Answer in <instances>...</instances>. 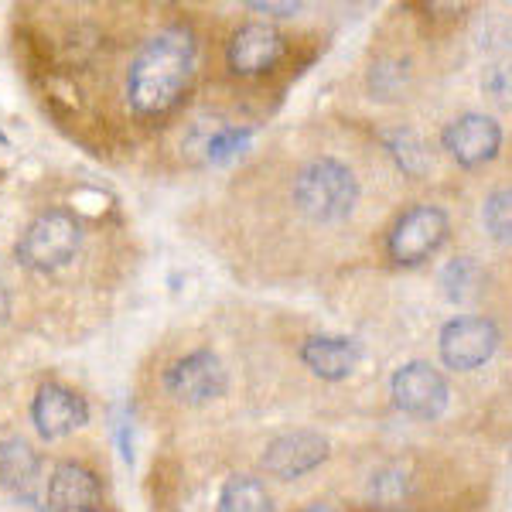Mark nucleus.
<instances>
[{
	"instance_id": "nucleus-13",
	"label": "nucleus",
	"mask_w": 512,
	"mask_h": 512,
	"mask_svg": "<svg viewBox=\"0 0 512 512\" xmlns=\"http://www.w3.org/2000/svg\"><path fill=\"white\" fill-rule=\"evenodd\" d=\"M301 362L315 376L338 383L362 362V345L349 335H315L301 345Z\"/></svg>"
},
{
	"instance_id": "nucleus-23",
	"label": "nucleus",
	"mask_w": 512,
	"mask_h": 512,
	"mask_svg": "<svg viewBox=\"0 0 512 512\" xmlns=\"http://www.w3.org/2000/svg\"><path fill=\"white\" fill-rule=\"evenodd\" d=\"M250 11H263V14H277V18H287V14H297L301 11V4H274V0H256V4H250Z\"/></svg>"
},
{
	"instance_id": "nucleus-5",
	"label": "nucleus",
	"mask_w": 512,
	"mask_h": 512,
	"mask_svg": "<svg viewBox=\"0 0 512 512\" xmlns=\"http://www.w3.org/2000/svg\"><path fill=\"white\" fill-rule=\"evenodd\" d=\"M226 386H229L226 366L209 349L188 352L185 359H178L164 373V390L175 396L178 403H188V407H202V403L219 400L226 393Z\"/></svg>"
},
{
	"instance_id": "nucleus-25",
	"label": "nucleus",
	"mask_w": 512,
	"mask_h": 512,
	"mask_svg": "<svg viewBox=\"0 0 512 512\" xmlns=\"http://www.w3.org/2000/svg\"><path fill=\"white\" fill-rule=\"evenodd\" d=\"M7 311H11V301H7V291H4V284H0V321L7 318Z\"/></svg>"
},
{
	"instance_id": "nucleus-9",
	"label": "nucleus",
	"mask_w": 512,
	"mask_h": 512,
	"mask_svg": "<svg viewBox=\"0 0 512 512\" xmlns=\"http://www.w3.org/2000/svg\"><path fill=\"white\" fill-rule=\"evenodd\" d=\"M441 144L458 164L475 168V164H485L495 158V151H499V144H502V130H499V123L492 117H485V113H465V117L451 120L448 127H444Z\"/></svg>"
},
{
	"instance_id": "nucleus-21",
	"label": "nucleus",
	"mask_w": 512,
	"mask_h": 512,
	"mask_svg": "<svg viewBox=\"0 0 512 512\" xmlns=\"http://www.w3.org/2000/svg\"><path fill=\"white\" fill-rule=\"evenodd\" d=\"M482 93L502 110H512V59H495L482 72Z\"/></svg>"
},
{
	"instance_id": "nucleus-11",
	"label": "nucleus",
	"mask_w": 512,
	"mask_h": 512,
	"mask_svg": "<svg viewBox=\"0 0 512 512\" xmlns=\"http://www.w3.org/2000/svg\"><path fill=\"white\" fill-rule=\"evenodd\" d=\"M284 55V38H280L277 28L270 24H243L233 38H229V48H226V59H229V69L239 72V76H260V72L274 69Z\"/></svg>"
},
{
	"instance_id": "nucleus-17",
	"label": "nucleus",
	"mask_w": 512,
	"mask_h": 512,
	"mask_svg": "<svg viewBox=\"0 0 512 512\" xmlns=\"http://www.w3.org/2000/svg\"><path fill=\"white\" fill-rule=\"evenodd\" d=\"M482 287V267L472 260V256H454V260L444 263L441 270V291L448 301H468V297L478 294Z\"/></svg>"
},
{
	"instance_id": "nucleus-10",
	"label": "nucleus",
	"mask_w": 512,
	"mask_h": 512,
	"mask_svg": "<svg viewBox=\"0 0 512 512\" xmlns=\"http://www.w3.org/2000/svg\"><path fill=\"white\" fill-rule=\"evenodd\" d=\"M31 420H35L41 437L55 441V437L79 431V427L89 420V407L76 390L59 386V383H48V386H41L35 403H31Z\"/></svg>"
},
{
	"instance_id": "nucleus-4",
	"label": "nucleus",
	"mask_w": 512,
	"mask_h": 512,
	"mask_svg": "<svg viewBox=\"0 0 512 512\" xmlns=\"http://www.w3.org/2000/svg\"><path fill=\"white\" fill-rule=\"evenodd\" d=\"M437 349H441V359L448 369L472 373V369L485 366L495 355V349H499V328H495L492 318L482 315L454 318L441 328Z\"/></svg>"
},
{
	"instance_id": "nucleus-14",
	"label": "nucleus",
	"mask_w": 512,
	"mask_h": 512,
	"mask_svg": "<svg viewBox=\"0 0 512 512\" xmlns=\"http://www.w3.org/2000/svg\"><path fill=\"white\" fill-rule=\"evenodd\" d=\"M35 482H38V454L21 437H4L0 441V485L31 499Z\"/></svg>"
},
{
	"instance_id": "nucleus-18",
	"label": "nucleus",
	"mask_w": 512,
	"mask_h": 512,
	"mask_svg": "<svg viewBox=\"0 0 512 512\" xmlns=\"http://www.w3.org/2000/svg\"><path fill=\"white\" fill-rule=\"evenodd\" d=\"M369 502L379 509H396L403 506L410 492V475L403 472L400 465H379L373 475H369Z\"/></svg>"
},
{
	"instance_id": "nucleus-22",
	"label": "nucleus",
	"mask_w": 512,
	"mask_h": 512,
	"mask_svg": "<svg viewBox=\"0 0 512 512\" xmlns=\"http://www.w3.org/2000/svg\"><path fill=\"white\" fill-rule=\"evenodd\" d=\"M246 140H250L246 130H236V127L219 130V134H212L209 144H205V158H209L212 164H222V161L236 158V154L246 147Z\"/></svg>"
},
{
	"instance_id": "nucleus-12",
	"label": "nucleus",
	"mask_w": 512,
	"mask_h": 512,
	"mask_svg": "<svg viewBox=\"0 0 512 512\" xmlns=\"http://www.w3.org/2000/svg\"><path fill=\"white\" fill-rule=\"evenodd\" d=\"M45 502L52 512H99L103 489H99L96 475L89 468L76 465V461H62L48 478Z\"/></svg>"
},
{
	"instance_id": "nucleus-15",
	"label": "nucleus",
	"mask_w": 512,
	"mask_h": 512,
	"mask_svg": "<svg viewBox=\"0 0 512 512\" xmlns=\"http://www.w3.org/2000/svg\"><path fill=\"white\" fill-rule=\"evenodd\" d=\"M379 140H383L386 154L396 161V168H400L403 175L424 178L427 171H431V151H427V144L410 127H390L379 134Z\"/></svg>"
},
{
	"instance_id": "nucleus-24",
	"label": "nucleus",
	"mask_w": 512,
	"mask_h": 512,
	"mask_svg": "<svg viewBox=\"0 0 512 512\" xmlns=\"http://www.w3.org/2000/svg\"><path fill=\"white\" fill-rule=\"evenodd\" d=\"M297 512H338L332 502H311V506H304V509H297Z\"/></svg>"
},
{
	"instance_id": "nucleus-19",
	"label": "nucleus",
	"mask_w": 512,
	"mask_h": 512,
	"mask_svg": "<svg viewBox=\"0 0 512 512\" xmlns=\"http://www.w3.org/2000/svg\"><path fill=\"white\" fill-rule=\"evenodd\" d=\"M410 86V65L403 59H379L369 69V89L376 99H400Z\"/></svg>"
},
{
	"instance_id": "nucleus-16",
	"label": "nucleus",
	"mask_w": 512,
	"mask_h": 512,
	"mask_svg": "<svg viewBox=\"0 0 512 512\" xmlns=\"http://www.w3.org/2000/svg\"><path fill=\"white\" fill-rule=\"evenodd\" d=\"M216 512H270V495L263 489L260 478L233 475L222 485Z\"/></svg>"
},
{
	"instance_id": "nucleus-8",
	"label": "nucleus",
	"mask_w": 512,
	"mask_h": 512,
	"mask_svg": "<svg viewBox=\"0 0 512 512\" xmlns=\"http://www.w3.org/2000/svg\"><path fill=\"white\" fill-rule=\"evenodd\" d=\"M328 458V441L315 431H291L280 434L263 451V468L280 482H291L308 472H315L321 461Z\"/></svg>"
},
{
	"instance_id": "nucleus-1",
	"label": "nucleus",
	"mask_w": 512,
	"mask_h": 512,
	"mask_svg": "<svg viewBox=\"0 0 512 512\" xmlns=\"http://www.w3.org/2000/svg\"><path fill=\"white\" fill-rule=\"evenodd\" d=\"M291 205L297 219L321 233H338L359 216L362 209V178L349 161L338 154H311L294 168Z\"/></svg>"
},
{
	"instance_id": "nucleus-3",
	"label": "nucleus",
	"mask_w": 512,
	"mask_h": 512,
	"mask_svg": "<svg viewBox=\"0 0 512 512\" xmlns=\"http://www.w3.org/2000/svg\"><path fill=\"white\" fill-rule=\"evenodd\" d=\"M82 243V229L72 212L52 209L41 212V216L24 229V236L18 239V260L28 270H59L76 256Z\"/></svg>"
},
{
	"instance_id": "nucleus-7",
	"label": "nucleus",
	"mask_w": 512,
	"mask_h": 512,
	"mask_svg": "<svg viewBox=\"0 0 512 512\" xmlns=\"http://www.w3.org/2000/svg\"><path fill=\"white\" fill-rule=\"evenodd\" d=\"M393 400L403 414L417 420H437L448 410L451 400L448 379L437 373L434 366H427V362H407L393 376Z\"/></svg>"
},
{
	"instance_id": "nucleus-20",
	"label": "nucleus",
	"mask_w": 512,
	"mask_h": 512,
	"mask_svg": "<svg viewBox=\"0 0 512 512\" xmlns=\"http://www.w3.org/2000/svg\"><path fill=\"white\" fill-rule=\"evenodd\" d=\"M482 222L495 243H512V188H499L485 198Z\"/></svg>"
},
{
	"instance_id": "nucleus-2",
	"label": "nucleus",
	"mask_w": 512,
	"mask_h": 512,
	"mask_svg": "<svg viewBox=\"0 0 512 512\" xmlns=\"http://www.w3.org/2000/svg\"><path fill=\"white\" fill-rule=\"evenodd\" d=\"M195 69V41L185 28H168L134 55L127 72V99L140 117H161L188 89Z\"/></svg>"
},
{
	"instance_id": "nucleus-6",
	"label": "nucleus",
	"mask_w": 512,
	"mask_h": 512,
	"mask_svg": "<svg viewBox=\"0 0 512 512\" xmlns=\"http://www.w3.org/2000/svg\"><path fill=\"white\" fill-rule=\"evenodd\" d=\"M448 239V216L437 205H417V209L403 212L400 222L390 233V256L403 267H417L427 256L441 250V243Z\"/></svg>"
}]
</instances>
